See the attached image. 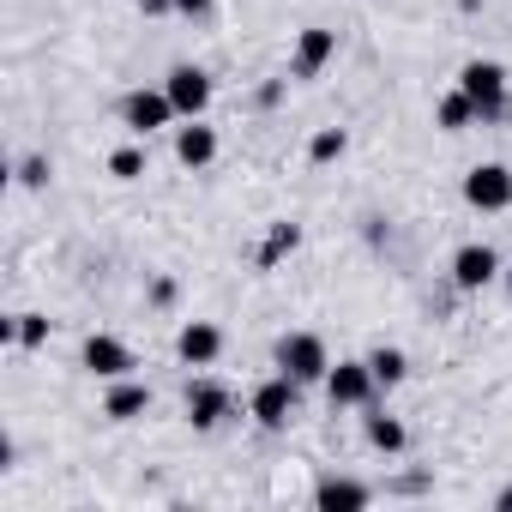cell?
<instances>
[{
	"label": "cell",
	"instance_id": "7c38bea8",
	"mask_svg": "<svg viewBox=\"0 0 512 512\" xmlns=\"http://www.w3.org/2000/svg\"><path fill=\"white\" fill-rule=\"evenodd\" d=\"M229 410H235L229 386H217V380H193V386H187V422H193V428H217Z\"/></svg>",
	"mask_w": 512,
	"mask_h": 512
},
{
	"label": "cell",
	"instance_id": "ac0fdd59",
	"mask_svg": "<svg viewBox=\"0 0 512 512\" xmlns=\"http://www.w3.org/2000/svg\"><path fill=\"white\" fill-rule=\"evenodd\" d=\"M0 338H7V344H19V350H37V344L49 338V320H43V314H19V320H7V326H0Z\"/></svg>",
	"mask_w": 512,
	"mask_h": 512
},
{
	"label": "cell",
	"instance_id": "7402d4cb",
	"mask_svg": "<svg viewBox=\"0 0 512 512\" xmlns=\"http://www.w3.org/2000/svg\"><path fill=\"white\" fill-rule=\"evenodd\" d=\"M344 145H350V139H344V127H326V133H314L308 157H314V163H332V157H344Z\"/></svg>",
	"mask_w": 512,
	"mask_h": 512
},
{
	"label": "cell",
	"instance_id": "d6986e66",
	"mask_svg": "<svg viewBox=\"0 0 512 512\" xmlns=\"http://www.w3.org/2000/svg\"><path fill=\"white\" fill-rule=\"evenodd\" d=\"M404 440H410V434H404L398 416H368V446H374V452H404Z\"/></svg>",
	"mask_w": 512,
	"mask_h": 512
},
{
	"label": "cell",
	"instance_id": "6da1fadb",
	"mask_svg": "<svg viewBox=\"0 0 512 512\" xmlns=\"http://www.w3.org/2000/svg\"><path fill=\"white\" fill-rule=\"evenodd\" d=\"M458 91L476 103L482 121H506V67H500V61H464Z\"/></svg>",
	"mask_w": 512,
	"mask_h": 512
},
{
	"label": "cell",
	"instance_id": "e0dca14e",
	"mask_svg": "<svg viewBox=\"0 0 512 512\" xmlns=\"http://www.w3.org/2000/svg\"><path fill=\"white\" fill-rule=\"evenodd\" d=\"M368 368H374V380H380V386H386V392H392V386H398V380H404V374H410V356H404V350H398V344H380V350H374V356H368Z\"/></svg>",
	"mask_w": 512,
	"mask_h": 512
},
{
	"label": "cell",
	"instance_id": "d4e9b609",
	"mask_svg": "<svg viewBox=\"0 0 512 512\" xmlns=\"http://www.w3.org/2000/svg\"><path fill=\"white\" fill-rule=\"evenodd\" d=\"M506 290H512V266H506Z\"/></svg>",
	"mask_w": 512,
	"mask_h": 512
},
{
	"label": "cell",
	"instance_id": "3957f363",
	"mask_svg": "<svg viewBox=\"0 0 512 512\" xmlns=\"http://www.w3.org/2000/svg\"><path fill=\"white\" fill-rule=\"evenodd\" d=\"M247 410H253V422H260V428H290V416H296V380L278 368L272 380H260V386H253Z\"/></svg>",
	"mask_w": 512,
	"mask_h": 512
},
{
	"label": "cell",
	"instance_id": "603a6c76",
	"mask_svg": "<svg viewBox=\"0 0 512 512\" xmlns=\"http://www.w3.org/2000/svg\"><path fill=\"white\" fill-rule=\"evenodd\" d=\"M19 181H25V187H43V181H49V157H25V163H19Z\"/></svg>",
	"mask_w": 512,
	"mask_h": 512
},
{
	"label": "cell",
	"instance_id": "ffe728a7",
	"mask_svg": "<svg viewBox=\"0 0 512 512\" xmlns=\"http://www.w3.org/2000/svg\"><path fill=\"white\" fill-rule=\"evenodd\" d=\"M296 241H302V229H296V223H278V229L266 235V247H260V266H278L284 253H296Z\"/></svg>",
	"mask_w": 512,
	"mask_h": 512
},
{
	"label": "cell",
	"instance_id": "44dd1931",
	"mask_svg": "<svg viewBox=\"0 0 512 512\" xmlns=\"http://www.w3.org/2000/svg\"><path fill=\"white\" fill-rule=\"evenodd\" d=\"M109 175H115V181H139V175H145V151H139V145H121V151L109 157Z\"/></svg>",
	"mask_w": 512,
	"mask_h": 512
},
{
	"label": "cell",
	"instance_id": "8fae6325",
	"mask_svg": "<svg viewBox=\"0 0 512 512\" xmlns=\"http://www.w3.org/2000/svg\"><path fill=\"white\" fill-rule=\"evenodd\" d=\"M332 55H338V31H326V25H308V31H302V43H296V61H290V73H296V79H320Z\"/></svg>",
	"mask_w": 512,
	"mask_h": 512
},
{
	"label": "cell",
	"instance_id": "5bb4252c",
	"mask_svg": "<svg viewBox=\"0 0 512 512\" xmlns=\"http://www.w3.org/2000/svg\"><path fill=\"white\" fill-rule=\"evenodd\" d=\"M374 500V488L368 482H350V476H326L320 488H314V506L320 512H356V506H368Z\"/></svg>",
	"mask_w": 512,
	"mask_h": 512
},
{
	"label": "cell",
	"instance_id": "30bf717a",
	"mask_svg": "<svg viewBox=\"0 0 512 512\" xmlns=\"http://www.w3.org/2000/svg\"><path fill=\"white\" fill-rule=\"evenodd\" d=\"M374 392H380V380H374L368 362H338V368L326 374V398H332V404H368Z\"/></svg>",
	"mask_w": 512,
	"mask_h": 512
},
{
	"label": "cell",
	"instance_id": "9c48e42d",
	"mask_svg": "<svg viewBox=\"0 0 512 512\" xmlns=\"http://www.w3.org/2000/svg\"><path fill=\"white\" fill-rule=\"evenodd\" d=\"M175 356H181L187 368H211V362L223 356V332H217L211 320H187V326L175 332Z\"/></svg>",
	"mask_w": 512,
	"mask_h": 512
},
{
	"label": "cell",
	"instance_id": "277c9868",
	"mask_svg": "<svg viewBox=\"0 0 512 512\" xmlns=\"http://www.w3.org/2000/svg\"><path fill=\"white\" fill-rule=\"evenodd\" d=\"M169 103H175V115L181 121H199L205 109H211V73L205 67H193V61H181V67H169Z\"/></svg>",
	"mask_w": 512,
	"mask_h": 512
},
{
	"label": "cell",
	"instance_id": "cb8c5ba5",
	"mask_svg": "<svg viewBox=\"0 0 512 512\" xmlns=\"http://www.w3.org/2000/svg\"><path fill=\"white\" fill-rule=\"evenodd\" d=\"M211 7H217V0H175V13H181V19H205Z\"/></svg>",
	"mask_w": 512,
	"mask_h": 512
},
{
	"label": "cell",
	"instance_id": "5b68a950",
	"mask_svg": "<svg viewBox=\"0 0 512 512\" xmlns=\"http://www.w3.org/2000/svg\"><path fill=\"white\" fill-rule=\"evenodd\" d=\"M464 205L470 211H506L512 205V169L506 163H476L464 175Z\"/></svg>",
	"mask_w": 512,
	"mask_h": 512
},
{
	"label": "cell",
	"instance_id": "4fadbf2b",
	"mask_svg": "<svg viewBox=\"0 0 512 512\" xmlns=\"http://www.w3.org/2000/svg\"><path fill=\"white\" fill-rule=\"evenodd\" d=\"M175 163H181V169H211V163H217V133H211L205 121L175 127Z\"/></svg>",
	"mask_w": 512,
	"mask_h": 512
},
{
	"label": "cell",
	"instance_id": "7a4b0ae2",
	"mask_svg": "<svg viewBox=\"0 0 512 512\" xmlns=\"http://www.w3.org/2000/svg\"><path fill=\"white\" fill-rule=\"evenodd\" d=\"M278 368H284L296 386H314V380L332 374V356H326V344H320L314 332H290V338H278Z\"/></svg>",
	"mask_w": 512,
	"mask_h": 512
},
{
	"label": "cell",
	"instance_id": "8992f818",
	"mask_svg": "<svg viewBox=\"0 0 512 512\" xmlns=\"http://www.w3.org/2000/svg\"><path fill=\"white\" fill-rule=\"evenodd\" d=\"M494 278H500V253H494L488 241H470V247H458V253H452V284H458L464 296L488 290Z\"/></svg>",
	"mask_w": 512,
	"mask_h": 512
},
{
	"label": "cell",
	"instance_id": "9a60e30c",
	"mask_svg": "<svg viewBox=\"0 0 512 512\" xmlns=\"http://www.w3.org/2000/svg\"><path fill=\"white\" fill-rule=\"evenodd\" d=\"M145 410H151V386H139V380H115V392L103 398V416L109 422H133Z\"/></svg>",
	"mask_w": 512,
	"mask_h": 512
},
{
	"label": "cell",
	"instance_id": "2e32d148",
	"mask_svg": "<svg viewBox=\"0 0 512 512\" xmlns=\"http://www.w3.org/2000/svg\"><path fill=\"white\" fill-rule=\"evenodd\" d=\"M434 121H440L446 133H464V127H476L482 115H476V103H470L464 91H446V97H440V109H434Z\"/></svg>",
	"mask_w": 512,
	"mask_h": 512
},
{
	"label": "cell",
	"instance_id": "52a82bcc",
	"mask_svg": "<svg viewBox=\"0 0 512 512\" xmlns=\"http://www.w3.org/2000/svg\"><path fill=\"white\" fill-rule=\"evenodd\" d=\"M121 121H127V133L151 139L157 127H169V121H175V103H169V91H133V97L121 103Z\"/></svg>",
	"mask_w": 512,
	"mask_h": 512
},
{
	"label": "cell",
	"instance_id": "ba28073f",
	"mask_svg": "<svg viewBox=\"0 0 512 512\" xmlns=\"http://www.w3.org/2000/svg\"><path fill=\"white\" fill-rule=\"evenodd\" d=\"M79 362H85L97 380H127V374H133V350H127L121 338H109V332H91L85 350H79Z\"/></svg>",
	"mask_w": 512,
	"mask_h": 512
}]
</instances>
